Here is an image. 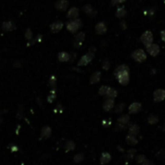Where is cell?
I'll list each match as a JSON object with an SVG mask.
<instances>
[{"label":"cell","instance_id":"4","mask_svg":"<svg viewBox=\"0 0 165 165\" xmlns=\"http://www.w3.org/2000/svg\"><path fill=\"white\" fill-rule=\"evenodd\" d=\"M132 58L137 62H144L147 59V54L144 50L142 49H137L132 53Z\"/></svg>","mask_w":165,"mask_h":165},{"label":"cell","instance_id":"37","mask_svg":"<svg viewBox=\"0 0 165 165\" xmlns=\"http://www.w3.org/2000/svg\"><path fill=\"white\" fill-rule=\"evenodd\" d=\"M121 29H126V27H127V25H126V22H125V21H121Z\"/></svg>","mask_w":165,"mask_h":165},{"label":"cell","instance_id":"10","mask_svg":"<svg viewBox=\"0 0 165 165\" xmlns=\"http://www.w3.org/2000/svg\"><path fill=\"white\" fill-rule=\"evenodd\" d=\"M63 25L64 24L62 21H53V24H51V25H50V29H51L53 33H57V32H59L63 28Z\"/></svg>","mask_w":165,"mask_h":165},{"label":"cell","instance_id":"26","mask_svg":"<svg viewBox=\"0 0 165 165\" xmlns=\"http://www.w3.org/2000/svg\"><path fill=\"white\" fill-rule=\"evenodd\" d=\"M85 38H86V34L84 33V32H82V31L75 35V41H76V42L82 43V42H84Z\"/></svg>","mask_w":165,"mask_h":165},{"label":"cell","instance_id":"2","mask_svg":"<svg viewBox=\"0 0 165 165\" xmlns=\"http://www.w3.org/2000/svg\"><path fill=\"white\" fill-rule=\"evenodd\" d=\"M82 26V22L80 19L77 20H70L66 22V28L71 33H76V32L81 29Z\"/></svg>","mask_w":165,"mask_h":165},{"label":"cell","instance_id":"32","mask_svg":"<svg viewBox=\"0 0 165 165\" xmlns=\"http://www.w3.org/2000/svg\"><path fill=\"white\" fill-rule=\"evenodd\" d=\"M82 160H84V155H82V154H78L75 155L74 161H75L76 163H79V162L82 161Z\"/></svg>","mask_w":165,"mask_h":165},{"label":"cell","instance_id":"6","mask_svg":"<svg viewBox=\"0 0 165 165\" xmlns=\"http://www.w3.org/2000/svg\"><path fill=\"white\" fill-rule=\"evenodd\" d=\"M80 16V10L77 7H71L67 12L66 17L69 20H77Z\"/></svg>","mask_w":165,"mask_h":165},{"label":"cell","instance_id":"30","mask_svg":"<svg viewBox=\"0 0 165 165\" xmlns=\"http://www.w3.org/2000/svg\"><path fill=\"white\" fill-rule=\"evenodd\" d=\"M109 89H110V88H109V86H102L101 88L99 89V94H100V95H102V96L107 95Z\"/></svg>","mask_w":165,"mask_h":165},{"label":"cell","instance_id":"35","mask_svg":"<svg viewBox=\"0 0 165 165\" xmlns=\"http://www.w3.org/2000/svg\"><path fill=\"white\" fill-rule=\"evenodd\" d=\"M123 107H125V105H123V103H120L118 105V106L116 107V110H115V112L116 113H121L123 111Z\"/></svg>","mask_w":165,"mask_h":165},{"label":"cell","instance_id":"33","mask_svg":"<svg viewBox=\"0 0 165 165\" xmlns=\"http://www.w3.org/2000/svg\"><path fill=\"white\" fill-rule=\"evenodd\" d=\"M125 0H111V5L112 6H117V5H120V4L125 3Z\"/></svg>","mask_w":165,"mask_h":165},{"label":"cell","instance_id":"23","mask_svg":"<svg viewBox=\"0 0 165 165\" xmlns=\"http://www.w3.org/2000/svg\"><path fill=\"white\" fill-rule=\"evenodd\" d=\"M51 133H52V129L51 127L49 126H44L42 128V131H41V135L44 138H49L50 136H51Z\"/></svg>","mask_w":165,"mask_h":165},{"label":"cell","instance_id":"13","mask_svg":"<svg viewBox=\"0 0 165 165\" xmlns=\"http://www.w3.org/2000/svg\"><path fill=\"white\" fill-rule=\"evenodd\" d=\"M82 11H84V13H86V16L91 17V18L95 17L96 16V13H97L92 8V6H91L90 4H86V5L82 7Z\"/></svg>","mask_w":165,"mask_h":165},{"label":"cell","instance_id":"38","mask_svg":"<svg viewBox=\"0 0 165 165\" xmlns=\"http://www.w3.org/2000/svg\"><path fill=\"white\" fill-rule=\"evenodd\" d=\"M160 37H161V40L165 43V30H161V32H160Z\"/></svg>","mask_w":165,"mask_h":165},{"label":"cell","instance_id":"14","mask_svg":"<svg viewBox=\"0 0 165 165\" xmlns=\"http://www.w3.org/2000/svg\"><path fill=\"white\" fill-rule=\"evenodd\" d=\"M117 79L121 85L122 86H126L129 82V73H123L117 77Z\"/></svg>","mask_w":165,"mask_h":165},{"label":"cell","instance_id":"36","mask_svg":"<svg viewBox=\"0 0 165 165\" xmlns=\"http://www.w3.org/2000/svg\"><path fill=\"white\" fill-rule=\"evenodd\" d=\"M102 68L104 70H109V68H110V62L107 60V59H105V60L103 61L102 63Z\"/></svg>","mask_w":165,"mask_h":165},{"label":"cell","instance_id":"29","mask_svg":"<svg viewBox=\"0 0 165 165\" xmlns=\"http://www.w3.org/2000/svg\"><path fill=\"white\" fill-rule=\"evenodd\" d=\"M158 121V118L157 116H154V115H150V116L148 118V122L150 125H155Z\"/></svg>","mask_w":165,"mask_h":165},{"label":"cell","instance_id":"19","mask_svg":"<svg viewBox=\"0 0 165 165\" xmlns=\"http://www.w3.org/2000/svg\"><path fill=\"white\" fill-rule=\"evenodd\" d=\"M100 79H101V73H100L99 71L97 72H94L92 75L90 76L89 78V82L90 84H97V82L100 81Z\"/></svg>","mask_w":165,"mask_h":165},{"label":"cell","instance_id":"27","mask_svg":"<svg viewBox=\"0 0 165 165\" xmlns=\"http://www.w3.org/2000/svg\"><path fill=\"white\" fill-rule=\"evenodd\" d=\"M75 149V143L73 141L69 140L67 141V143L65 145V150L66 152H70V150H73Z\"/></svg>","mask_w":165,"mask_h":165},{"label":"cell","instance_id":"5","mask_svg":"<svg viewBox=\"0 0 165 165\" xmlns=\"http://www.w3.org/2000/svg\"><path fill=\"white\" fill-rule=\"evenodd\" d=\"M128 121H129V116L128 115H122L121 118H118V123H117V129L118 130H122L126 127Z\"/></svg>","mask_w":165,"mask_h":165},{"label":"cell","instance_id":"28","mask_svg":"<svg viewBox=\"0 0 165 165\" xmlns=\"http://www.w3.org/2000/svg\"><path fill=\"white\" fill-rule=\"evenodd\" d=\"M24 37L28 41H31L32 38H33V32H32V30L30 28H26V30L24 32Z\"/></svg>","mask_w":165,"mask_h":165},{"label":"cell","instance_id":"3","mask_svg":"<svg viewBox=\"0 0 165 165\" xmlns=\"http://www.w3.org/2000/svg\"><path fill=\"white\" fill-rule=\"evenodd\" d=\"M141 42L143 43L146 47H148V46L152 45L153 42H154V35H153V32L150 31V30H147L145 31L143 34L141 35Z\"/></svg>","mask_w":165,"mask_h":165},{"label":"cell","instance_id":"24","mask_svg":"<svg viewBox=\"0 0 165 165\" xmlns=\"http://www.w3.org/2000/svg\"><path fill=\"white\" fill-rule=\"evenodd\" d=\"M139 131H140V128L137 125H131L129 126V134L136 136V135H138Z\"/></svg>","mask_w":165,"mask_h":165},{"label":"cell","instance_id":"25","mask_svg":"<svg viewBox=\"0 0 165 165\" xmlns=\"http://www.w3.org/2000/svg\"><path fill=\"white\" fill-rule=\"evenodd\" d=\"M118 95V91L115 89H112V88H110L109 90H108V93H107V97L108 99H114L116 96Z\"/></svg>","mask_w":165,"mask_h":165},{"label":"cell","instance_id":"44","mask_svg":"<svg viewBox=\"0 0 165 165\" xmlns=\"http://www.w3.org/2000/svg\"><path fill=\"white\" fill-rule=\"evenodd\" d=\"M163 2H164V3H165V0H163Z\"/></svg>","mask_w":165,"mask_h":165},{"label":"cell","instance_id":"8","mask_svg":"<svg viewBox=\"0 0 165 165\" xmlns=\"http://www.w3.org/2000/svg\"><path fill=\"white\" fill-rule=\"evenodd\" d=\"M146 49H147V52H148L152 57H157L160 52L159 46L157 44H154V43L152 45L148 46V47H146Z\"/></svg>","mask_w":165,"mask_h":165},{"label":"cell","instance_id":"42","mask_svg":"<svg viewBox=\"0 0 165 165\" xmlns=\"http://www.w3.org/2000/svg\"><path fill=\"white\" fill-rule=\"evenodd\" d=\"M82 43H80V42H76V41L74 42V46H75V48H80L81 46H82Z\"/></svg>","mask_w":165,"mask_h":165},{"label":"cell","instance_id":"43","mask_svg":"<svg viewBox=\"0 0 165 165\" xmlns=\"http://www.w3.org/2000/svg\"><path fill=\"white\" fill-rule=\"evenodd\" d=\"M154 11L153 10V9H152V10H150V11H149V13H150V16H152V15H154Z\"/></svg>","mask_w":165,"mask_h":165},{"label":"cell","instance_id":"12","mask_svg":"<svg viewBox=\"0 0 165 165\" xmlns=\"http://www.w3.org/2000/svg\"><path fill=\"white\" fill-rule=\"evenodd\" d=\"M165 99V90L157 89L154 92V100L155 102H161Z\"/></svg>","mask_w":165,"mask_h":165},{"label":"cell","instance_id":"34","mask_svg":"<svg viewBox=\"0 0 165 165\" xmlns=\"http://www.w3.org/2000/svg\"><path fill=\"white\" fill-rule=\"evenodd\" d=\"M136 160H137V162H138L139 164H143L144 161L146 160V157H145L144 154H141V155H138V157H137Z\"/></svg>","mask_w":165,"mask_h":165},{"label":"cell","instance_id":"15","mask_svg":"<svg viewBox=\"0 0 165 165\" xmlns=\"http://www.w3.org/2000/svg\"><path fill=\"white\" fill-rule=\"evenodd\" d=\"M141 109H142V105L139 102H134L128 107V112H129V114H137L141 111Z\"/></svg>","mask_w":165,"mask_h":165},{"label":"cell","instance_id":"41","mask_svg":"<svg viewBox=\"0 0 165 165\" xmlns=\"http://www.w3.org/2000/svg\"><path fill=\"white\" fill-rule=\"evenodd\" d=\"M50 82H51V85H52L53 86H54V85H56V78H54V77H52V78H51V81H50Z\"/></svg>","mask_w":165,"mask_h":165},{"label":"cell","instance_id":"1","mask_svg":"<svg viewBox=\"0 0 165 165\" xmlns=\"http://www.w3.org/2000/svg\"><path fill=\"white\" fill-rule=\"evenodd\" d=\"M95 48L93 47H91L90 50H89V52L88 53H86L84 54L81 59L79 60V62H78V66H86V65H88V64L92 60L93 57H94V53H95Z\"/></svg>","mask_w":165,"mask_h":165},{"label":"cell","instance_id":"22","mask_svg":"<svg viewBox=\"0 0 165 165\" xmlns=\"http://www.w3.org/2000/svg\"><path fill=\"white\" fill-rule=\"evenodd\" d=\"M110 160H111V154L109 153H103L101 154V157H100V162H101V164L103 165L107 164Z\"/></svg>","mask_w":165,"mask_h":165},{"label":"cell","instance_id":"39","mask_svg":"<svg viewBox=\"0 0 165 165\" xmlns=\"http://www.w3.org/2000/svg\"><path fill=\"white\" fill-rule=\"evenodd\" d=\"M53 98H56V94L50 95L49 97H48V101H49L50 103H52V102H53Z\"/></svg>","mask_w":165,"mask_h":165},{"label":"cell","instance_id":"11","mask_svg":"<svg viewBox=\"0 0 165 165\" xmlns=\"http://www.w3.org/2000/svg\"><path fill=\"white\" fill-rule=\"evenodd\" d=\"M1 27H2V30H4V31H12V30H15L17 26H16V24L13 21L9 20L6 21H3Z\"/></svg>","mask_w":165,"mask_h":165},{"label":"cell","instance_id":"20","mask_svg":"<svg viewBox=\"0 0 165 165\" xmlns=\"http://www.w3.org/2000/svg\"><path fill=\"white\" fill-rule=\"evenodd\" d=\"M114 106H115L114 99H107L103 104V109L106 112H108V111H110V110H112L114 108Z\"/></svg>","mask_w":165,"mask_h":165},{"label":"cell","instance_id":"17","mask_svg":"<svg viewBox=\"0 0 165 165\" xmlns=\"http://www.w3.org/2000/svg\"><path fill=\"white\" fill-rule=\"evenodd\" d=\"M126 9L125 6H118L116 10V17L118 19H123L126 16Z\"/></svg>","mask_w":165,"mask_h":165},{"label":"cell","instance_id":"18","mask_svg":"<svg viewBox=\"0 0 165 165\" xmlns=\"http://www.w3.org/2000/svg\"><path fill=\"white\" fill-rule=\"evenodd\" d=\"M70 58H71V56L66 52H61V53H58V60L60 62L70 61Z\"/></svg>","mask_w":165,"mask_h":165},{"label":"cell","instance_id":"40","mask_svg":"<svg viewBox=\"0 0 165 165\" xmlns=\"http://www.w3.org/2000/svg\"><path fill=\"white\" fill-rule=\"evenodd\" d=\"M142 165H154V163H153V161H150V160L146 159L145 161H144V163L142 164Z\"/></svg>","mask_w":165,"mask_h":165},{"label":"cell","instance_id":"16","mask_svg":"<svg viewBox=\"0 0 165 165\" xmlns=\"http://www.w3.org/2000/svg\"><path fill=\"white\" fill-rule=\"evenodd\" d=\"M123 73H129V67H128L127 65H125V64L120 65L118 67L116 68V70H115V76L118 77V75L123 74Z\"/></svg>","mask_w":165,"mask_h":165},{"label":"cell","instance_id":"21","mask_svg":"<svg viewBox=\"0 0 165 165\" xmlns=\"http://www.w3.org/2000/svg\"><path fill=\"white\" fill-rule=\"evenodd\" d=\"M126 142H127V144H128V145L134 146V145H136L137 143H138V140H137L136 136L128 133V135L126 136Z\"/></svg>","mask_w":165,"mask_h":165},{"label":"cell","instance_id":"9","mask_svg":"<svg viewBox=\"0 0 165 165\" xmlns=\"http://www.w3.org/2000/svg\"><path fill=\"white\" fill-rule=\"evenodd\" d=\"M68 6H69V2L67 0H57L54 3V8L58 11H66Z\"/></svg>","mask_w":165,"mask_h":165},{"label":"cell","instance_id":"7","mask_svg":"<svg viewBox=\"0 0 165 165\" xmlns=\"http://www.w3.org/2000/svg\"><path fill=\"white\" fill-rule=\"evenodd\" d=\"M94 29H95L96 34L103 35V34H105L107 32V25H106V24H105L104 21H99V22L96 24Z\"/></svg>","mask_w":165,"mask_h":165},{"label":"cell","instance_id":"31","mask_svg":"<svg viewBox=\"0 0 165 165\" xmlns=\"http://www.w3.org/2000/svg\"><path fill=\"white\" fill-rule=\"evenodd\" d=\"M135 154H136V150H134V149H130V150L127 152L126 157H127V158H133V157H135Z\"/></svg>","mask_w":165,"mask_h":165}]
</instances>
